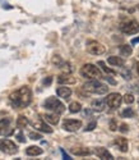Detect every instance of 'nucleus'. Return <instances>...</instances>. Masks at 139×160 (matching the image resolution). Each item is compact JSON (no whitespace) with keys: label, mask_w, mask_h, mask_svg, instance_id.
I'll list each match as a JSON object with an SVG mask.
<instances>
[{"label":"nucleus","mask_w":139,"mask_h":160,"mask_svg":"<svg viewBox=\"0 0 139 160\" xmlns=\"http://www.w3.org/2000/svg\"><path fill=\"white\" fill-rule=\"evenodd\" d=\"M9 100L14 108H26L32 101V91L30 87L22 86L9 95Z\"/></svg>","instance_id":"1"},{"label":"nucleus","mask_w":139,"mask_h":160,"mask_svg":"<svg viewBox=\"0 0 139 160\" xmlns=\"http://www.w3.org/2000/svg\"><path fill=\"white\" fill-rule=\"evenodd\" d=\"M83 90L87 91L88 94L103 95V94H106V92H107L108 87H107V85L100 82L97 78H94V79H91V81H88V82H86L84 85H83Z\"/></svg>","instance_id":"2"},{"label":"nucleus","mask_w":139,"mask_h":160,"mask_svg":"<svg viewBox=\"0 0 139 160\" xmlns=\"http://www.w3.org/2000/svg\"><path fill=\"white\" fill-rule=\"evenodd\" d=\"M44 108H45L46 110H50V112L55 113V114H63V113L65 112L64 104H63L59 99L54 98V96H50V98H47V99L44 101Z\"/></svg>","instance_id":"3"},{"label":"nucleus","mask_w":139,"mask_h":160,"mask_svg":"<svg viewBox=\"0 0 139 160\" xmlns=\"http://www.w3.org/2000/svg\"><path fill=\"white\" fill-rule=\"evenodd\" d=\"M79 73H80L82 77L89 78V79H94V78L102 77V72L100 71L98 67L94 65V64H91V63L83 65L80 68V71H79Z\"/></svg>","instance_id":"4"},{"label":"nucleus","mask_w":139,"mask_h":160,"mask_svg":"<svg viewBox=\"0 0 139 160\" xmlns=\"http://www.w3.org/2000/svg\"><path fill=\"white\" fill-rule=\"evenodd\" d=\"M0 151L5 152L8 155H14L18 152V146L12 140L3 138V140H0Z\"/></svg>","instance_id":"5"},{"label":"nucleus","mask_w":139,"mask_h":160,"mask_svg":"<svg viewBox=\"0 0 139 160\" xmlns=\"http://www.w3.org/2000/svg\"><path fill=\"white\" fill-rule=\"evenodd\" d=\"M87 51L92 55H101L106 51V49L102 44L94 41V40H91V41L87 42Z\"/></svg>","instance_id":"6"},{"label":"nucleus","mask_w":139,"mask_h":160,"mask_svg":"<svg viewBox=\"0 0 139 160\" xmlns=\"http://www.w3.org/2000/svg\"><path fill=\"white\" fill-rule=\"evenodd\" d=\"M106 104L113 109H116V108H120V105L122 102V96L117 92H113V94H108L107 98L105 99Z\"/></svg>","instance_id":"7"},{"label":"nucleus","mask_w":139,"mask_h":160,"mask_svg":"<svg viewBox=\"0 0 139 160\" xmlns=\"http://www.w3.org/2000/svg\"><path fill=\"white\" fill-rule=\"evenodd\" d=\"M121 32L125 35H135L139 32V23L137 21H129L121 26Z\"/></svg>","instance_id":"8"},{"label":"nucleus","mask_w":139,"mask_h":160,"mask_svg":"<svg viewBox=\"0 0 139 160\" xmlns=\"http://www.w3.org/2000/svg\"><path fill=\"white\" fill-rule=\"evenodd\" d=\"M63 128L68 132H77L79 128H82V121H78V119H65L63 122Z\"/></svg>","instance_id":"9"},{"label":"nucleus","mask_w":139,"mask_h":160,"mask_svg":"<svg viewBox=\"0 0 139 160\" xmlns=\"http://www.w3.org/2000/svg\"><path fill=\"white\" fill-rule=\"evenodd\" d=\"M32 127L37 131H41V132H45V133H52V128H50V126H47L44 119H35V121L31 122Z\"/></svg>","instance_id":"10"},{"label":"nucleus","mask_w":139,"mask_h":160,"mask_svg":"<svg viewBox=\"0 0 139 160\" xmlns=\"http://www.w3.org/2000/svg\"><path fill=\"white\" fill-rule=\"evenodd\" d=\"M93 152L97 155V158H100V159H105V160L106 159L107 160H113L114 159V156L111 155V152L105 148H96Z\"/></svg>","instance_id":"11"},{"label":"nucleus","mask_w":139,"mask_h":160,"mask_svg":"<svg viewBox=\"0 0 139 160\" xmlns=\"http://www.w3.org/2000/svg\"><path fill=\"white\" fill-rule=\"evenodd\" d=\"M10 126V119L9 118H3L0 119V136L2 135H10L13 131H9Z\"/></svg>","instance_id":"12"},{"label":"nucleus","mask_w":139,"mask_h":160,"mask_svg":"<svg viewBox=\"0 0 139 160\" xmlns=\"http://www.w3.org/2000/svg\"><path fill=\"white\" fill-rule=\"evenodd\" d=\"M115 145L117 146V149L121 151V152H127L129 150V142L127 138L124 137H117L115 138Z\"/></svg>","instance_id":"13"},{"label":"nucleus","mask_w":139,"mask_h":160,"mask_svg":"<svg viewBox=\"0 0 139 160\" xmlns=\"http://www.w3.org/2000/svg\"><path fill=\"white\" fill-rule=\"evenodd\" d=\"M56 95L61 99H69L72 95V90L66 86H60L56 88Z\"/></svg>","instance_id":"14"},{"label":"nucleus","mask_w":139,"mask_h":160,"mask_svg":"<svg viewBox=\"0 0 139 160\" xmlns=\"http://www.w3.org/2000/svg\"><path fill=\"white\" fill-rule=\"evenodd\" d=\"M106 101L105 99H98V100H93L92 101V110L94 112H103L106 108Z\"/></svg>","instance_id":"15"},{"label":"nucleus","mask_w":139,"mask_h":160,"mask_svg":"<svg viewBox=\"0 0 139 160\" xmlns=\"http://www.w3.org/2000/svg\"><path fill=\"white\" fill-rule=\"evenodd\" d=\"M58 82H59V83H66V85H73V83H75L77 81H75L74 77L69 76V73H66V74H61V76L58 77Z\"/></svg>","instance_id":"16"},{"label":"nucleus","mask_w":139,"mask_h":160,"mask_svg":"<svg viewBox=\"0 0 139 160\" xmlns=\"http://www.w3.org/2000/svg\"><path fill=\"white\" fill-rule=\"evenodd\" d=\"M44 152V150L38 148V146H30V148L26 149V154L28 156H38Z\"/></svg>","instance_id":"17"},{"label":"nucleus","mask_w":139,"mask_h":160,"mask_svg":"<svg viewBox=\"0 0 139 160\" xmlns=\"http://www.w3.org/2000/svg\"><path fill=\"white\" fill-rule=\"evenodd\" d=\"M107 63L114 67H124L125 65V60L120 57H110L107 59Z\"/></svg>","instance_id":"18"},{"label":"nucleus","mask_w":139,"mask_h":160,"mask_svg":"<svg viewBox=\"0 0 139 160\" xmlns=\"http://www.w3.org/2000/svg\"><path fill=\"white\" fill-rule=\"evenodd\" d=\"M44 121L50 123V124H58L59 123V114H45L44 115Z\"/></svg>","instance_id":"19"},{"label":"nucleus","mask_w":139,"mask_h":160,"mask_svg":"<svg viewBox=\"0 0 139 160\" xmlns=\"http://www.w3.org/2000/svg\"><path fill=\"white\" fill-rule=\"evenodd\" d=\"M119 51L121 57H130L133 54V49L130 45H121L119 48Z\"/></svg>","instance_id":"20"},{"label":"nucleus","mask_w":139,"mask_h":160,"mask_svg":"<svg viewBox=\"0 0 139 160\" xmlns=\"http://www.w3.org/2000/svg\"><path fill=\"white\" fill-rule=\"evenodd\" d=\"M72 152L77 156H87L91 154V151L88 149H84V148H78V149H72Z\"/></svg>","instance_id":"21"},{"label":"nucleus","mask_w":139,"mask_h":160,"mask_svg":"<svg viewBox=\"0 0 139 160\" xmlns=\"http://www.w3.org/2000/svg\"><path fill=\"white\" fill-rule=\"evenodd\" d=\"M80 110H82L80 102L73 101V102H70V105H69V112H70V113H79Z\"/></svg>","instance_id":"22"},{"label":"nucleus","mask_w":139,"mask_h":160,"mask_svg":"<svg viewBox=\"0 0 139 160\" xmlns=\"http://www.w3.org/2000/svg\"><path fill=\"white\" fill-rule=\"evenodd\" d=\"M27 124H28V119H27L24 115H19L17 119V127L18 128H24Z\"/></svg>","instance_id":"23"},{"label":"nucleus","mask_w":139,"mask_h":160,"mask_svg":"<svg viewBox=\"0 0 139 160\" xmlns=\"http://www.w3.org/2000/svg\"><path fill=\"white\" fill-rule=\"evenodd\" d=\"M121 117L122 118H134L135 117V112L133 110V108H127L121 112Z\"/></svg>","instance_id":"24"},{"label":"nucleus","mask_w":139,"mask_h":160,"mask_svg":"<svg viewBox=\"0 0 139 160\" xmlns=\"http://www.w3.org/2000/svg\"><path fill=\"white\" fill-rule=\"evenodd\" d=\"M122 101L127 104V105H132L134 101H135V98H134V95L133 94H127L124 98H122Z\"/></svg>","instance_id":"25"},{"label":"nucleus","mask_w":139,"mask_h":160,"mask_svg":"<svg viewBox=\"0 0 139 160\" xmlns=\"http://www.w3.org/2000/svg\"><path fill=\"white\" fill-rule=\"evenodd\" d=\"M97 64H98L100 67H101V68L106 72V73H108V74H115L116 72L115 71H113V69H111V68H108V67H106V64H105V62H98V63H97Z\"/></svg>","instance_id":"26"},{"label":"nucleus","mask_w":139,"mask_h":160,"mask_svg":"<svg viewBox=\"0 0 139 160\" xmlns=\"http://www.w3.org/2000/svg\"><path fill=\"white\" fill-rule=\"evenodd\" d=\"M30 138H32V140H41V135L40 133H35V132H30Z\"/></svg>","instance_id":"27"},{"label":"nucleus","mask_w":139,"mask_h":160,"mask_svg":"<svg viewBox=\"0 0 139 160\" xmlns=\"http://www.w3.org/2000/svg\"><path fill=\"white\" fill-rule=\"evenodd\" d=\"M96 126H97V123L96 122H91L88 126H87V128H84V131L86 132H89V131H93L94 128H96Z\"/></svg>","instance_id":"28"},{"label":"nucleus","mask_w":139,"mask_h":160,"mask_svg":"<svg viewBox=\"0 0 139 160\" xmlns=\"http://www.w3.org/2000/svg\"><path fill=\"white\" fill-rule=\"evenodd\" d=\"M121 133H127L128 131H129V127L127 126V124H125V123H122V124H120V128H117Z\"/></svg>","instance_id":"29"},{"label":"nucleus","mask_w":139,"mask_h":160,"mask_svg":"<svg viewBox=\"0 0 139 160\" xmlns=\"http://www.w3.org/2000/svg\"><path fill=\"white\" fill-rule=\"evenodd\" d=\"M110 129H111V131H116V129H117V126H116V121H115V119H111V121H110Z\"/></svg>","instance_id":"30"},{"label":"nucleus","mask_w":139,"mask_h":160,"mask_svg":"<svg viewBox=\"0 0 139 160\" xmlns=\"http://www.w3.org/2000/svg\"><path fill=\"white\" fill-rule=\"evenodd\" d=\"M51 82H52V77H47V78H45V79H44V82H42V83H44V85H46V86H49Z\"/></svg>","instance_id":"31"},{"label":"nucleus","mask_w":139,"mask_h":160,"mask_svg":"<svg viewBox=\"0 0 139 160\" xmlns=\"http://www.w3.org/2000/svg\"><path fill=\"white\" fill-rule=\"evenodd\" d=\"M60 151H61V155H63V158H64L65 160H70V159H72L70 156H69V155H68V154L64 151V149H60Z\"/></svg>","instance_id":"32"},{"label":"nucleus","mask_w":139,"mask_h":160,"mask_svg":"<svg viewBox=\"0 0 139 160\" xmlns=\"http://www.w3.org/2000/svg\"><path fill=\"white\" fill-rule=\"evenodd\" d=\"M17 138H18L19 142H26V138H24V136L22 135V133H18V135H17Z\"/></svg>","instance_id":"33"},{"label":"nucleus","mask_w":139,"mask_h":160,"mask_svg":"<svg viewBox=\"0 0 139 160\" xmlns=\"http://www.w3.org/2000/svg\"><path fill=\"white\" fill-rule=\"evenodd\" d=\"M103 78H105V79H107V81H108L111 85H116V82L114 81V79H111V78H108V77H103Z\"/></svg>","instance_id":"34"},{"label":"nucleus","mask_w":139,"mask_h":160,"mask_svg":"<svg viewBox=\"0 0 139 160\" xmlns=\"http://www.w3.org/2000/svg\"><path fill=\"white\" fill-rule=\"evenodd\" d=\"M137 42H139V37H137V38H133V40H132V44H137Z\"/></svg>","instance_id":"35"},{"label":"nucleus","mask_w":139,"mask_h":160,"mask_svg":"<svg viewBox=\"0 0 139 160\" xmlns=\"http://www.w3.org/2000/svg\"><path fill=\"white\" fill-rule=\"evenodd\" d=\"M135 69H137V72L139 74V63H135Z\"/></svg>","instance_id":"36"},{"label":"nucleus","mask_w":139,"mask_h":160,"mask_svg":"<svg viewBox=\"0 0 139 160\" xmlns=\"http://www.w3.org/2000/svg\"><path fill=\"white\" fill-rule=\"evenodd\" d=\"M138 105H139V100H138Z\"/></svg>","instance_id":"37"},{"label":"nucleus","mask_w":139,"mask_h":160,"mask_svg":"<svg viewBox=\"0 0 139 160\" xmlns=\"http://www.w3.org/2000/svg\"><path fill=\"white\" fill-rule=\"evenodd\" d=\"M138 57H139V52H138Z\"/></svg>","instance_id":"38"},{"label":"nucleus","mask_w":139,"mask_h":160,"mask_svg":"<svg viewBox=\"0 0 139 160\" xmlns=\"http://www.w3.org/2000/svg\"><path fill=\"white\" fill-rule=\"evenodd\" d=\"M138 149H139V148H138Z\"/></svg>","instance_id":"39"}]
</instances>
